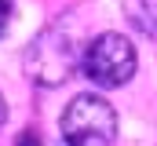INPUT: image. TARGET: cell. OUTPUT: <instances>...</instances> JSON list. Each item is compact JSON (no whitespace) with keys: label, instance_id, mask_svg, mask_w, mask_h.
Here are the masks:
<instances>
[{"label":"cell","instance_id":"277c9868","mask_svg":"<svg viewBox=\"0 0 157 146\" xmlns=\"http://www.w3.org/2000/svg\"><path fill=\"white\" fill-rule=\"evenodd\" d=\"M128 22L146 36H157V0H124Z\"/></svg>","mask_w":157,"mask_h":146},{"label":"cell","instance_id":"7a4b0ae2","mask_svg":"<svg viewBox=\"0 0 157 146\" xmlns=\"http://www.w3.org/2000/svg\"><path fill=\"white\" fill-rule=\"evenodd\" d=\"M62 143L66 146H113L117 139V110L102 95H73L62 110Z\"/></svg>","mask_w":157,"mask_h":146},{"label":"cell","instance_id":"6da1fadb","mask_svg":"<svg viewBox=\"0 0 157 146\" xmlns=\"http://www.w3.org/2000/svg\"><path fill=\"white\" fill-rule=\"evenodd\" d=\"M84 48H88V40L80 36L77 22L73 18H55L51 26H44L37 33V40L26 44V55H22L26 77L40 88H59L77 73Z\"/></svg>","mask_w":157,"mask_h":146},{"label":"cell","instance_id":"3957f363","mask_svg":"<svg viewBox=\"0 0 157 146\" xmlns=\"http://www.w3.org/2000/svg\"><path fill=\"white\" fill-rule=\"evenodd\" d=\"M135 62H139L135 44L124 33H99V36L88 40L84 59H80V70L99 88H121L124 80H132Z\"/></svg>","mask_w":157,"mask_h":146},{"label":"cell","instance_id":"8992f818","mask_svg":"<svg viewBox=\"0 0 157 146\" xmlns=\"http://www.w3.org/2000/svg\"><path fill=\"white\" fill-rule=\"evenodd\" d=\"M15 146H40V135L37 132H22V135L15 139Z\"/></svg>","mask_w":157,"mask_h":146},{"label":"cell","instance_id":"52a82bcc","mask_svg":"<svg viewBox=\"0 0 157 146\" xmlns=\"http://www.w3.org/2000/svg\"><path fill=\"white\" fill-rule=\"evenodd\" d=\"M4 121H7V102H4V95H0V128H4Z\"/></svg>","mask_w":157,"mask_h":146},{"label":"cell","instance_id":"5b68a950","mask_svg":"<svg viewBox=\"0 0 157 146\" xmlns=\"http://www.w3.org/2000/svg\"><path fill=\"white\" fill-rule=\"evenodd\" d=\"M11 11H15V4H11V0H0V36L11 26Z\"/></svg>","mask_w":157,"mask_h":146}]
</instances>
